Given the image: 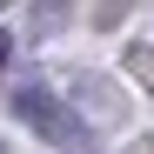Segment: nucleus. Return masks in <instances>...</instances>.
Listing matches in <instances>:
<instances>
[{"instance_id": "nucleus-1", "label": "nucleus", "mask_w": 154, "mask_h": 154, "mask_svg": "<svg viewBox=\"0 0 154 154\" xmlns=\"http://www.w3.org/2000/svg\"><path fill=\"white\" fill-rule=\"evenodd\" d=\"M14 114L27 121L40 141H54V147H67V154H74V147H87L81 114H74V107H67V100L47 87V81H20V87H14Z\"/></svg>"}, {"instance_id": "nucleus-2", "label": "nucleus", "mask_w": 154, "mask_h": 154, "mask_svg": "<svg viewBox=\"0 0 154 154\" xmlns=\"http://www.w3.org/2000/svg\"><path fill=\"white\" fill-rule=\"evenodd\" d=\"M7 60H14V34L0 27V67H7Z\"/></svg>"}, {"instance_id": "nucleus-3", "label": "nucleus", "mask_w": 154, "mask_h": 154, "mask_svg": "<svg viewBox=\"0 0 154 154\" xmlns=\"http://www.w3.org/2000/svg\"><path fill=\"white\" fill-rule=\"evenodd\" d=\"M0 154H7V141H0Z\"/></svg>"}]
</instances>
